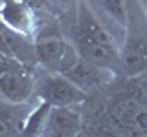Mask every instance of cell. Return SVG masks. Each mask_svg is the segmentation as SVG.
Instances as JSON below:
<instances>
[{
    "instance_id": "obj_10",
    "label": "cell",
    "mask_w": 147,
    "mask_h": 137,
    "mask_svg": "<svg viewBox=\"0 0 147 137\" xmlns=\"http://www.w3.org/2000/svg\"><path fill=\"white\" fill-rule=\"evenodd\" d=\"M2 2H9V0H0V4H2Z\"/></svg>"
},
{
    "instance_id": "obj_7",
    "label": "cell",
    "mask_w": 147,
    "mask_h": 137,
    "mask_svg": "<svg viewBox=\"0 0 147 137\" xmlns=\"http://www.w3.org/2000/svg\"><path fill=\"white\" fill-rule=\"evenodd\" d=\"M119 68L129 77H136L147 71V39L131 37L123 39L119 48Z\"/></svg>"
},
{
    "instance_id": "obj_3",
    "label": "cell",
    "mask_w": 147,
    "mask_h": 137,
    "mask_svg": "<svg viewBox=\"0 0 147 137\" xmlns=\"http://www.w3.org/2000/svg\"><path fill=\"white\" fill-rule=\"evenodd\" d=\"M35 97V77L30 68L18 66L0 73V100L11 104H28Z\"/></svg>"
},
{
    "instance_id": "obj_8",
    "label": "cell",
    "mask_w": 147,
    "mask_h": 137,
    "mask_svg": "<svg viewBox=\"0 0 147 137\" xmlns=\"http://www.w3.org/2000/svg\"><path fill=\"white\" fill-rule=\"evenodd\" d=\"M28 104H11L0 100V135H18L24 132ZM31 110V108H30Z\"/></svg>"
},
{
    "instance_id": "obj_1",
    "label": "cell",
    "mask_w": 147,
    "mask_h": 137,
    "mask_svg": "<svg viewBox=\"0 0 147 137\" xmlns=\"http://www.w3.org/2000/svg\"><path fill=\"white\" fill-rule=\"evenodd\" d=\"M35 62L42 70L53 73H66L79 59L76 44L64 39L57 31H46L33 39Z\"/></svg>"
},
{
    "instance_id": "obj_2",
    "label": "cell",
    "mask_w": 147,
    "mask_h": 137,
    "mask_svg": "<svg viewBox=\"0 0 147 137\" xmlns=\"http://www.w3.org/2000/svg\"><path fill=\"white\" fill-rule=\"evenodd\" d=\"M35 97L50 106H70L83 104L86 93L77 88L64 73L42 70L39 77H35Z\"/></svg>"
},
{
    "instance_id": "obj_5",
    "label": "cell",
    "mask_w": 147,
    "mask_h": 137,
    "mask_svg": "<svg viewBox=\"0 0 147 137\" xmlns=\"http://www.w3.org/2000/svg\"><path fill=\"white\" fill-rule=\"evenodd\" d=\"M64 75H66L77 88H81L85 93L103 88V86L110 84V82L116 79V71L114 70L99 66V64L92 62L88 59H83V57L77 59V62L74 64Z\"/></svg>"
},
{
    "instance_id": "obj_6",
    "label": "cell",
    "mask_w": 147,
    "mask_h": 137,
    "mask_svg": "<svg viewBox=\"0 0 147 137\" xmlns=\"http://www.w3.org/2000/svg\"><path fill=\"white\" fill-rule=\"evenodd\" d=\"M0 22L17 33L33 37L37 29V13L26 0H9L0 4Z\"/></svg>"
},
{
    "instance_id": "obj_9",
    "label": "cell",
    "mask_w": 147,
    "mask_h": 137,
    "mask_svg": "<svg viewBox=\"0 0 147 137\" xmlns=\"http://www.w3.org/2000/svg\"><path fill=\"white\" fill-rule=\"evenodd\" d=\"M92 9H101L105 17H109L114 24H118L123 31H127L129 9L125 0H88Z\"/></svg>"
},
{
    "instance_id": "obj_4",
    "label": "cell",
    "mask_w": 147,
    "mask_h": 137,
    "mask_svg": "<svg viewBox=\"0 0 147 137\" xmlns=\"http://www.w3.org/2000/svg\"><path fill=\"white\" fill-rule=\"evenodd\" d=\"M81 126H83L81 104L50 106L40 135H46V137H74L81 132Z\"/></svg>"
}]
</instances>
